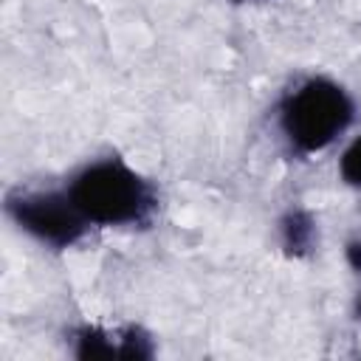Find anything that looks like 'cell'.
I'll return each instance as SVG.
<instances>
[{"label":"cell","instance_id":"cell-1","mask_svg":"<svg viewBox=\"0 0 361 361\" xmlns=\"http://www.w3.org/2000/svg\"><path fill=\"white\" fill-rule=\"evenodd\" d=\"M65 189L90 228H147L161 209L155 180L116 152L76 166Z\"/></svg>","mask_w":361,"mask_h":361},{"label":"cell","instance_id":"cell-2","mask_svg":"<svg viewBox=\"0 0 361 361\" xmlns=\"http://www.w3.org/2000/svg\"><path fill=\"white\" fill-rule=\"evenodd\" d=\"M353 93L327 73H307L296 79L276 102V130L288 152L310 158L336 147L355 124Z\"/></svg>","mask_w":361,"mask_h":361},{"label":"cell","instance_id":"cell-3","mask_svg":"<svg viewBox=\"0 0 361 361\" xmlns=\"http://www.w3.org/2000/svg\"><path fill=\"white\" fill-rule=\"evenodd\" d=\"M6 217L48 251H71L93 231L62 186H20L6 192Z\"/></svg>","mask_w":361,"mask_h":361},{"label":"cell","instance_id":"cell-4","mask_svg":"<svg viewBox=\"0 0 361 361\" xmlns=\"http://www.w3.org/2000/svg\"><path fill=\"white\" fill-rule=\"evenodd\" d=\"M68 350L79 361H149L158 353L152 333L133 322H82L68 330Z\"/></svg>","mask_w":361,"mask_h":361},{"label":"cell","instance_id":"cell-5","mask_svg":"<svg viewBox=\"0 0 361 361\" xmlns=\"http://www.w3.org/2000/svg\"><path fill=\"white\" fill-rule=\"evenodd\" d=\"M276 240L285 257L307 259L319 251V220L305 206H288L276 220Z\"/></svg>","mask_w":361,"mask_h":361},{"label":"cell","instance_id":"cell-6","mask_svg":"<svg viewBox=\"0 0 361 361\" xmlns=\"http://www.w3.org/2000/svg\"><path fill=\"white\" fill-rule=\"evenodd\" d=\"M338 178L344 186L361 192V133L344 144L338 155Z\"/></svg>","mask_w":361,"mask_h":361},{"label":"cell","instance_id":"cell-7","mask_svg":"<svg viewBox=\"0 0 361 361\" xmlns=\"http://www.w3.org/2000/svg\"><path fill=\"white\" fill-rule=\"evenodd\" d=\"M344 262H347V268L353 274L361 276V234H355V237H350L344 243Z\"/></svg>","mask_w":361,"mask_h":361},{"label":"cell","instance_id":"cell-8","mask_svg":"<svg viewBox=\"0 0 361 361\" xmlns=\"http://www.w3.org/2000/svg\"><path fill=\"white\" fill-rule=\"evenodd\" d=\"M353 316H355V322L361 324V290H358L355 299H353Z\"/></svg>","mask_w":361,"mask_h":361},{"label":"cell","instance_id":"cell-9","mask_svg":"<svg viewBox=\"0 0 361 361\" xmlns=\"http://www.w3.org/2000/svg\"><path fill=\"white\" fill-rule=\"evenodd\" d=\"M231 3H268V0H231Z\"/></svg>","mask_w":361,"mask_h":361}]
</instances>
